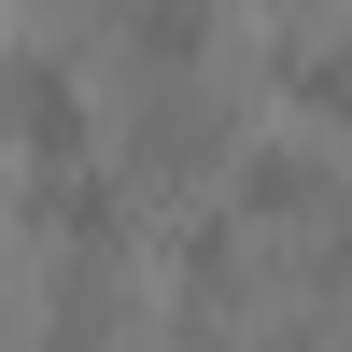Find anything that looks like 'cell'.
Returning <instances> with one entry per match:
<instances>
[{"label": "cell", "instance_id": "obj_1", "mask_svg": "<svg viewBox=\"0 0 352 352\" xmlns=\"http://www.w3.org/2000/svg\"><path fill=\"white\" fill-rule=\"evenodd\" d=\"M0 127H14L43 169H71V155H85V85L43 71V56H14V71H0Z\"/></svg>", "mask_w": 352, "mask_h": 352}, {"label": "cell", "instance_id": "obj_2", "mask_svg": "<svg viewBox=\"0 0 352 352\" xmlns=\"http://www.w3.org/2000/svg\"><path fill=\"white\" fill-rule=\"evenodd\" d=\"M296 113H324V127H352V28H324V43H296Z\"/></svg>", "mask_w": 352, "mask_h": 352}, {"label": "cell", "instance_id": "obj_3", "mask_svg": "<svg viewBox=\"0 0 352 352\" xmlns=\"http://www.w3.org/2000/svg\"><path fill=\"white\" fill-rule=\"evenodd\" d=\"M197 14H212V0H127V56H141V71H184V56H197Z\"/></svg>", "mask_w": 352, "mask_h": 352}, {"label": "cell", "instance_id": "obj_4", "mask_svg": "<svg viewBox=\"0 0 352 352\" xmlns=\"http://www.w3.org/2000/svg\"><path fill=\"white\" fill-rule=\"evenodd\" d=\"M56 352H85V338H56Z\"/></svg>", "mask_w": 352, "mask_h": 352}]
</instances>
